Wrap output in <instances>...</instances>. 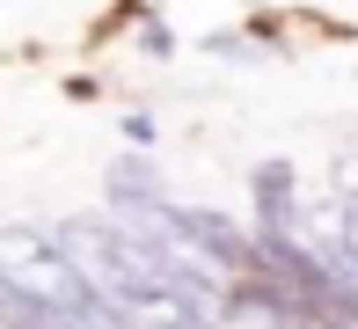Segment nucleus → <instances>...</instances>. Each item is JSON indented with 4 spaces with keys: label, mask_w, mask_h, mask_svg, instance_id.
<instances>
[{
    "label": "nucleus",
    "mask_w": 358,
    "mask_h": 329,
    "mask_svg": "<svg viewBox=\"0 0 358 329\" xmlns=\"http://www.w3.org/2000/svg\"><path fill=\"white\" fill-rule=\"evenodd\" d=\"M176 212H183V234L198 241L220 271H234V278H241V271H264V241H256L249 227H234V220L213 212V205H176Z\"/></svg>",
    "instance_id": "obj_2"
},
{
    "label": "nucleus",
    "mask_w": 358,
    "mask_h": 329,
    "mask_svg": "<svg viewBox=\"0 0 358 329\" xmlns=\"http://www.w3.org/2000/svg\"><path fill=\"white\" fill-rule=\"evenodd\" d=\"M300 176L285 169V161H264L256 169V234L264 241H278V234H307V220H300Z\"/></svg>",
    "instance_id": "obj_3"
},
{
    "label": "nucleus",
    "mask_w": 358,
    "mask_h": 329,
    "mask_svg": "<svg viewBox=\"0 0 358 329\" xmlns=\"http://www.w3.org/2000/svg\"><path fill=\"white\" fill-rule=\"evenodd\" d=\"M322 249L358 278V190H336V234H322Z\"/></svg>",
    "instance_id": "obj_6"
},
{
    "label": "nucleus",
    "mask_w": 358,
    "mask_h": 329,
    "mask_svg": "<svg viewBox=\"0 0 358 329\" xmlns=\"http://www.w3.org/2000/svg\"><path fill=\"white\" fill-rule=\"evenodd\" d=\"M0 286H22V293H37V300H52V307H88L95 300L80 263L66 256V241L37 234V227H8V234H0Z\"/></svg>",
    "instance_id": "obj_1"
},
{
    "label": "nucleus",
    "mask_w": 358,
    "mask_h": 329,
    "mask_svg": "<svg viewBox=\"0 0 358 329\" xmlns=\"http://www.w3.org/2000/svg\"><path fill=\"white\" fill-rule=\"evenodd\" d=\"M117 315H124V329H213V315H198V307H190L183 293H169V286H146L132 300H117Z\"/></svg>",
    "instance_id": "obj_4"
},
{
    "label": "nucleus",
    "mask_w": 358,
    "mask_h": 329,
    "mask_svg": "<svg viewBox=\"0 0 358 329\" xmlns=\"http://www.w3.org/2000/svg\"><path fill=\"white\" fill-rule=\"evenodd\" d=\"M139 205H169V190L139 154H124V161H110V212H139Z\"/></svg>",
    "instance_id": "obj_5"
}]
</instances>
